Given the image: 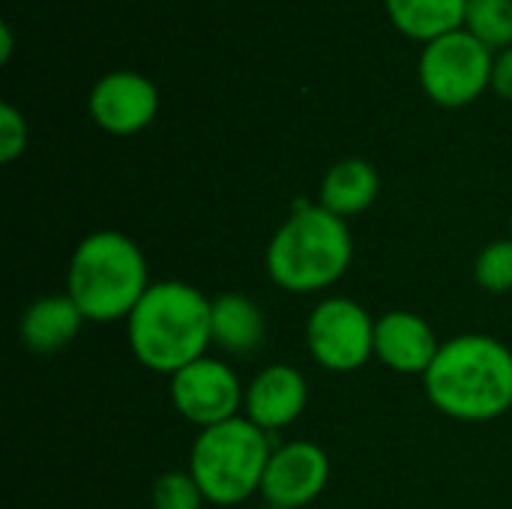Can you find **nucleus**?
<instances>
[{
  "label": "nucleus",
  "instance_id": "1",
  "mask_svg": "<svg viewBox=\"0 0 512 509\" xmlns=\"http://www.w3.org/2000/svg\"><path fill=\"white\" fill-rule=\"evenodd\" d=\"M423 387L444 417L492 423L512 408V351L486 333L447 339L423 375Z\"/></svg>",
  "mask_w": 512,
  "mask_h": 509
},
{
  "label": "nucleus",
  "instance_id": "2",
  "mask_svg": "<svg viewBox=\"0 0 512 509\" xmlns=\"http://www.w3.org/2000/svg\"><path fill=\"white\" fill-rule=\"evenodd\" d=\"M210 312L213 300L201 288L180 279L153 282L126 318L132 357L156 375H174L207 357L213 345Z\"/></svg>",
  "mask_w": 512,
  "mask_h": 509
},
{
  "label": "nucleus",
  "instance_id": "3",
  "mask_svg": "<svg viewBox=\"0 0 512 509\" xmlns=\"http://www.w3.org/2000/svg\"><path fill=\"white\" fill-rule=\"evenodd\" d=\"M354 258V237L342 216L321 204H297L267 243L264 267L276 288L312 294L336 285Z\"/></svg>",
  "mask_w": 512,
  "mask_h": 509
},
{
  "label": "nucleus",
  "instance_id": "4",
  "mask_svg": "<svg viewBox=\"0 0 512 509\" xmlns=\"http://www.w3.org/2000/svg\"><path fill=\"white\" fill-rule=\"evenodd\" d=\"M150 285L144 249L120 231L87 234L69 258L66 294L84 321H126Z\"/></svg>",
  "mask_w": 512,
  "mask_h": 509
},
{
  "label": "nucleus",
  "instance_id": "5",
  "mask_svg": "<svg viewBox=\"0 0 512 509\" xmlns=\"http://www.w3.org/2000/svg\"><path fill=\"white\" fill-rule=\"evenodd\" d=\"M270 435L246 417L201 429L192 453L189 474L213 507H237L261 492L264 471L273 456Z\"/></svg>",
  "mask_w": 512,
  "mask_h": 509
},
{
  "label": "nucleus",
  "instance_id": "6",
  "mask_svg": "<svg viewBox=\"0 0 512 509\" xmlns=\"http://www.w3.org/2000/svg\"><path fill=\"white\" fill-rule=\"evenodd\" d=\"M492 48L471 30H453L426 45L420 57V84L438 105L459 108L474 102L492 84Z\"/></svg>",
  "mask_w": 512,
  "mask_h": 509
},
{
  "label": "nucleus",
  "instance_id": "7",
  "mask_svg": "<svg viewBox=\"0 0 512 509\" xmlns=\"http://www.w3.org/2000/svg\"><path fill=\"white\" fill-rule=\"evenodd\" d=\"M306 348L327 372H357L375 357V318L351 297H327L306 321Z\"/></svg>",
  "mask_w": 512,
  "mask_h": 509
},
{
  "label": "nucleus",
  "instance_id": "8",
  "mask_svg": "<svg viewBox=\"0 0 512 509\" xmlns=\"http://www.w3.org/2000/svg\"><path fill=\"white\" fill-rule=\"evenodd\" d=\"M171 405L174 411L198 429H210L240 417L246 387L231 363L216 357H201L171 375Z\"/></svg>",
  "mask_w": 512,
  "mask_h": 509
},
{
  "label": "nucleus",
  "instance_id": "9",
  "mask_svg": "<svg viewBox=\"0 0 512 509\" xmlns=\"http://www.w3.org/2000/svg\"><path fill=\"white\" fill-rule=\"evenodd\" d=\"M330 483V459L312 441L279 444L264 471L261 498L276 509L309 507Z\"/></svg>",
  "mask_w": 512,
  "mask_h": 509
},
{
  "label": "nucleus",
  "instance_id": "10",
  "mask_svg": "<svg viewBox=\"0 0 512 509\" xmlns=\"http://www.w3.org/2000/svg\"><path fill=\"white\" fill-rule=\"evenodd\" d=\"M306 405H309V384L303 372L288 363H270L246 384L243 417L252 420L267 435H273L297 423Z\"/></svg>",
  "mask_w": 512,
  "mask_h": 509
},
{
  "label": "nucleus",
  "instance_id": "11",
  "mask_svg": "<svg viewBox=\"0 0 512 509\" xmlns=\"http://www.w3.org/2000/svg\"><path fill=\"white\" fill-rule=\"evenodd\" d=\"M159 111V93L150 78L138 72H111L90 93V114L96 126L111 135H135Z\"/></svg>",
  "mask_w": 512,
  "mask_h": 509
},
{
  "label": "nucleus",
  "instance_id": "12",
  "mask_svg": "<svg viewBox=\"0 0 512 509\" xmlns=\"http://www.w3.org/2000/svg\"><path fill=\"white\" fill-rule=\"evenodd\" d=\"M441 351L435 327L405 309H393L375 321V357L399 375H426Z\"/></svg>",
  "mask_w": 512,
  "mask_h": 509
},
{
  "label": "nucleus",
  "instance_id": "13",
  "mask_svg": "<svg viewBox=\"0 0 512 509\" xmlns=\"http://www.w3.org/2000/svg\"><path fill=\"white\" fill-rule=\"evenodd\" d=\"M210 333H213V345L222 354L249 357L264 345L267 336L264 309L240 291H225L213 300Z\"/></svg>",
  "mask_w": 512,
  "mask_h": 509
},
{
  "label": "nucleus",
  "instance_id": "14",
  "mask_svg": "<svg viewBox=\"0 0 512 509\" xmlns=\"http://www.w3.org/2000/svg\"><path fill=\"white\" fill-rule=\"evenodd\" d=\"M81 327L84 315L69 294H45L24 309L18 333L24 348L33 354H54L63 351L81 333Z\"/></svg>",
  "mask_w": 512,
  "mask_h": 509
},
{
  "label": "nucleus",
  "instance_id": "15",
  "mask_svg": "<svg viewBox=\"0 0 512 509\" xmlns=\"http://www.w3.org/2000/svg\"><path fill=\"white\" fill-rule=\"evenodd\" d=\"M381 177L366 159H345L336 162L321 180V207L348 219L369 210L378 198Z\"/></svg>",
  "mask_w": 512,
  "mask_h": 509
},
{
  "label": "nucleus",
  "instance_id": "16",
  "mask_svg": "<svg viewBox=\"0 0 512 509\" xmlns=\"http://www.w3.org/2000/svg\"><path fill=\"white\" fill-rule=\"evenodd\" d=\"M387 12L405 36L429 45L453 30H462L468 0H387Z\"/></svg>",
  "mask_w": 512,
  "mask_h": 509
},
{
  "label": "nucleus",
  "instance_id": "17",
  "mask_svg": "<svg viewBox=\"0 0 512 509\" xmlns=\"http://www.w3.org/2000/svg\"><path fill=\"white\" fill-rule=\"evenodd\" d=\"M468 30L489 48L512 42V0H468Z\"/></svg>",
  "mask_w": 512,
  "mask_h": 509
},
{
  "label": "nucleus",
  "instance_id": "18",
  "mask_svg": "<svg viewBox=\"0 0 512 509\" xmlns=\"http://www.w3.org/2000/svg\"><path fill=\"white\" fill-rule=\"evenodd\" d=\"M474 279L489 294L512 291V240H492L474 261Z\"/></svg>",
  "mask_w": 512,
  "mask_h": 509
},
{
  "label": "nucleus",
  "instance_id": "19",
  "mask_svg": "<svg viewBox=\"0 0 512 509\" xmlns=\"http://www.w3.org/2000/svg\"><path fill=\"white\" fill-rule=\"evenodd\" d=\"M153 509H204V492L189 471L159 474L150 489Z\"/></svg>",
  "mask_w": 512,
  "mask_h": 509
},
{
  "label": "nucleus",
  "instance_id": "20",
  "mask_svg": "<svg viewBox=\"0 0 512 509\" xmlns=\"http://www.w3.org/2000/svg\"><path fill=\"white\" fill-rule=\"evenodd\" d=\"M27 147V123L9 102L0 105V159L15 162Z\"/></svg>",
  "mask_w": 512,
  "mask_h": 509
},
{
  "label": "nucleus",
  "instance_id": "21",
  "mask_svg": "<svg viewBox=\"0 0 512 509\" xmlns=\"http://www.w3.org/2000/svg\"><path fill=\"white\" fill-rule=\"evenodd\" d=\"M492 87L504 96L512 99V48L501 51L495 57V66H492Z\"/></svg>",
  "mask_w": 512,
  "mask_h": 509
},
{
  "label": "nucleus",
  "instance_id": "22",
  "mask_svg": "<svg viewBox=\"0 0 512 509\" xmlns=\"http://www.w3.org/2000/svg\"><path fill=\"white\" fill-rule=\"evenodd\" d=\"M0 39H3V51H0V54H3V60H9V48H12V33H9V27H6V24L0 27Z\"/></svg>",
  "mask_w": 512,
  "mask_h": 509
},
{
  "label": "nucleus",
  "instance_id": "23",
  "mask_svg": "<svg viewBox=\"0 0 512 509\" xmlns=\"http://www.w3.org/2000/svg\"><path fill=\"white\" fill-rule=\"evenodd\" d=\"M258 509H276V507H270V504H264V507H258Z\"/></svg>",
  "mask_w": 512,
  "mask_h": 509
},
{
  "label": "nucleus",
  "instance_id": "24",
  "mask_svg": "<svg viewBox=\"0 0 512 509\" xmlns=\"http://www.w3.org/2000/svg\"><path fill=\"white\" fill-rule=\"evenodd\" d=\"M510 240H512V219H510Z\"/></svg>",
  "mask_w": 512,
  "mask_h": 509
}]
</instances>
